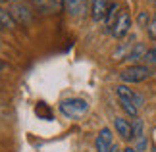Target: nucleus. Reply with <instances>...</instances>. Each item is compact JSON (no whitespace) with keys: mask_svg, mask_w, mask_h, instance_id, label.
Wrapping results in <instances>:
<instances>
[{"mask_svg":"<svg viewBox=\"0 0 156 152\" xmlns=\"http://www.w3.org/2000/svg\"><path fill=\"white\" fill-rule=\"evenodd\" d=\"M0 25H2V29H4V27H8V29L16 27V19H14V16H12L10 10L0 8Z\"/></svg>","mask_w":156,"mask_h":152,"instance_id":"ddd939ff","label":"nucleus"},{"mask_svg":"<svg viewBox=\"0 0 156 152\" xmlns=\"http://www.w3.org/2000/svg\"><path fill=\"white\" fill-rule=\"evenodd\" d=\"M66 8V0H54V10L56 12H62Z\"/></svg>","mask_w":156,"mask_h":152,"instance_id":"4be33fe9","label":"nucleus"},{"mask_svg":"<svg viewBox=\"0 0 156 152\" xmlns=\"http://www.w3.org/2000/svg\"><path fill=\"white\" fill-rule=\"evenodd\" d=\"M10 12H12V16H14L16 23H29V21H31V14H29V10L25 8V6H21V4L12 6Z\"/></svg>","mask_w":156,"mask_h":152,"instance_id":"9b49d317","label":"nucleus"},{"mask_svg":"<svg viewBox=\"0 0 156 152\" xmlns=\"http://www.w3.org/2000/svg\"><path fill=\"white\" fill-rule=\"evenodd\" d=\"M147 35H148L151 41H156V14L152 16V19H151V23H148V27H147Z\"/></svg>","mask_w":156,"mask_h":152,"instance_id":"aec40b11","label":"nucleus"},{"mask_svg":"<svg viewBox=\"0 0 156 152\" xmlns=\"http://www.w3.org/2000/svg\"><path fill=\"white\" fill-rule=\"evenodd\" d=\"M6 68H8V64H6V62H2V60H0V73H2V71H6Z\"/></svg>","mask_w":156,"mask_h":152,"instance_id":"5701e85b","label":"nucleus"},{"mask_svg":"<svg viewBox=\"0 0 156 152\" xmlns=\"http://www.w3.org/2000/svg\"><path fill=\"white\" fill-rule=\"evenodd\" d=\"M112 152H123V150H119V147H118V144H114V150Z\"/></svg>","mask_w":156,"mask_h":152,"instance_id":"393cba45","label":"nucleus"},{"mask_svg":"<svg viewBox=\"0 0 156 152\" xmlns=\"http://www.w3.org/2000/svg\"><path fill=\"white\" fill-rule=\"evenodd\" d=\"M131 31V16L127 14V12H122L118 17V21L114 23V27H112V37L114 39H125L129 35Z\"/></svg>","mask_w":156,"mask_h":152,"instance_id":"20e7f679","label":"nucleus"},{"mask_svg":"<svg viewBox=\"0 0 156 152\" xmlns=\"http://www.w3.org/2000/svg\"><path fill=\"white\" fill-rule=\"evenodd\" d=\"M108 0H91V14L94 21H104V16L108 12Z\"/></svg>","mask_w":156,"mask_h":152,"instance_id":"1a4fd4ad","label":"nucleus"},{"mask_svg":"<svg viewBox=\"0 0 156 152\" xmlns=\"http://www.w3.org/2000/svg\"><path fill=\"white\" fill-rule=\"evenodd\" d=\"M114 135H112V129L110 127H104L100 129V133L94 139V148L97 152H112L114 150Z\"/></svg>","mask_w":156,"mask_h":152,"instance_id":"39448f33","label":"nucleus"},{"mask_svg":"<svg viewBox=\"0 0 156 152\" xmlns=\"http://www.w3.org/2000/svg\"><path fill=\"white\" fill-rule=\"evenodd\" d=\"M33 6L41 14H52V12H56L54 10V0H33Z\"/></svg>","mask_w":156,"mask_h":152,"instance_id":"4468645a","label":"nucleus"},{"mask_svg":"<svg viewBox=\"0 0 156 152\" xmlns=\"http://www.w3.org/2000/svg\"><path fill=\"white\" fill-rule=\"evenodd\" d=\"M147 44L145 42H135V46L131 48V52L127 54V58H125V62H127L129 65H139L141 60H145L147 56Z\"/></svg>","mask_w":156,"mask_h":152,"instance_id":"0eeeda50","label":"nucleus"},{"mask_svg":"<svg viewBox=\"0 0 156 152\" xmlns=\"http://www.w3.org/2000/svg\"><path fill=\"white\" fill-rule=\"evenodd\" d=\"M151 14L148 12H139V16H137V25H139L141 29H147L148 27V23H151Z\"/></svg>","mask_w":156,"mask_h":152,"instance_id":"a211bd4d","label":"nucleus"},{"mask_svg":"<svg viewBox=\"0 0 156 152\" xmlns=\"http://www.w3.org/2000/svg\"><path fill=\"white\" fill-rule=\"evenodd\" d=\"M133 41H135V37L131 35V37L125 41V42H122V44H119V48H118L116 52H114V60H116V62H119V60H125V58H127V54L131 52V48L135 46V42H133Z\"/></svg>","mask_w":156,"mask_h":152,"instance_id":"f8f14e48","label":"nucleus"},{"mask_svg":"<svg viewBox=\"0 0 156 152\" xmlns=\"http://www.w3.org/2000/svg\"><path fill=\"white\" fill-rule=\"evenodd\" d=\"M0 2H20V0H0Z\"/></svg>","mask_w":156,"mask_h":152,"instance_id":"a878e982","label":"nucleus"},{"mask_svg":"<svg viewBox=\"0 0 156 152\" xmlns=\"http://www.w3.org/2000/svg\"><path fill=\"white\" fill-rule=\"evenodd\" d=\"M133 141H135V148L139 150V152H145V150L148 148V141H147V135H141V137L133 139Z\"/></svg>","mask_w":156,"mask_h":152,"instance_id":"6ab92c4d","label":"nucleus"},{"mask_svg":"<svg viewBox=\"0 0 156 152\" xmlns=\"http://www.w3.org/2000/svg\"><path fill=\"white\" fill-rule=\"evenodd\" d=\"M35 114L39 115L41 119H52V114H50V108L44 104V102H39L37 106H35Z\"/></svg>","mask_w":156,"mask_h":152,"instance_id":"dca6fc26","label":"nucleus"},{"mask_svg":"<svg viewBox=\"0 0 156 152\" xmlns=\"http://www.w3.org/2000/svg\"><path fill=\"white\" fill-rule=\"evenodd\" d=\"M152 68L148 64H139V65H127L123 71H119V81L123 85H135L143 83L148 77H152Z\"/></svg>","mask_w":156,"mask_h":152,"instance_id":"f257e3e1","label":"nucleus"},{"mask_svg":"<svg viewBox=\"0 0 156 152\" xmlns=\"http://www.w3.org/2000/svg\"><path fill=\"white\" fill-rule=\"evenodd\" d=\"M131 127H133V139L141 137V135H145V131H143V127H145V123H143V119L135 118L133 121H131Z\"/></svg>","mask_w":156,"mask_h":152,"instance_id":"f3484780","label":"nucleus"},{"mask_svg":"<svg viewBox=\"0 0 156 152\" xmlns=\"http://www.w3.org/2000/svg\"><path fill=\"white\" fill-rule=\"evenodd\" d=\"M148 2H152V4H156V0H148Z\"/></svg>","mask_w":156,"mask_h":152,"instance_id":"bb28decb","label":"nucleus"},{"mask_svg":"<svg viewBox=\"0 0 156 152\" xmlns=\"http://www.w3.org/2000/svg\"><path fill=\"white\" fill-rule=\"evenodd\" d=\"M0 29H2V25H0Z\"/></svg>","mask_w":156,"mask_h":152,"instance_id":"c85d7f7f","label":"nucleus"},{"mask_svg":"<svg viewBox=\"0 0 156 152\" xmlns=\"http://www.w3.org/2000/svg\"><path fill=\"white\" fill-rule=\"evenodd\" d=\"M66 10L71 17H79L87 14V0H66Z\"/></svg>","mask_w":156,"mask_h":152,"instance_id":"6e6552de","label":"nucleus"},{"mask_svg":"<svg viewBox=\"0 0 156 152\" xmlns=\"http://www.w3.org/2000/svg\"><path fill=\"white\" fill-rule=\"evenodd\" d=\"M119 108L129 115L131 119H135V118H139V108H137L133 102H129V100H119Z\"/></svg>","mask_w":156,"mask_h":152,"instance_id":"2eb2a0df","label":"nucleus"},{"mask_svg":"<svg viewBox=\"0 0 156 152\" xmlns=\"http://www.w3.org/2000/svg\"><path fill=\"white\" fill-rule=\"evenodd\" d=\"M145 62H147L148 65H156V44H154L152 48H148V50H147Z\"/></svg>","mask_w":156,"mask_h":152,"instance_id":"412c9836","label":"nucleus"},{"mask_svg":"<svg viewBox=\"0 0 156 152\" xmlns=\"http://www.w3.org/2000/svg\"><path fill=\"white\" fill-rule=\"evenodd\" d=\"M123 152H139V150H137L135 147H125V148H123Z\"/></svg>","mask_w":156,"mask_h":152,"instance_id":"b1692460","label":"nucleus"},{"mask_svg":"<svg viewBox=\"0 0 156 152\" xmlns=\"http://www.w3.org/2000/svg\"><path fill=\"white\" fill-rule=\"evenodd\" d=\"M89 110V102L83 98H69V100H62L60 102V112L66 118H79Z\"/></svg>","mask_w":156,"mask_h":152,"instance_id":"f03ea898","label":"nucleus"},{"mask_svg":"<svg viewBox=\"0 0 156 152\" xmlns=\"http://www.w3.org/2000/svg\"><path fill=\"white\" fill-rule=\"evenodd\" d=\"M152 152H156V148H154V150H152Z\"/></svg>","mask_w":156,"mask_h":152,"instance_id":"cd10ccee","label":"nucleus"},{"mask_svg":"<svg viewBox=\"0 0 156 152\" xmlns=\"http://www.w3.org/2000/svg\"><path fill=\"white\" fill-rule=\"evenodd\" d=\"M119 4L118 2H110V6H108V12H106V16H104V29H108V31H112V27H114V23L118 21V17H119Z\"/></svg>","mask_w":156,"mask_h":152,"instance_id":"9d476101","label":"nucleus"},{"mask_svg":"<svg viewBox=\"0 0 156 152\" xmlns=\"http://www.w3.org/2000/svg\"><path fill=\"white\" fill-rule=\"evenodd\" d=\"M116 94H118V100H129V102H133L137 108L145 106V96L139 94V93H135L129 85H118V87H116Z\"/></svg>","mask_w":156,"mask_h":152,"instance_id":"7ed1b4c3","label":"nucleus"},{"mask_svg":"<svg viewBox=\"0 0 156 152\" xmlns=\"http://www.w3.org/2000/svg\"><path fill=\"white\" fill-rule=\"evenodd\" d=\"M114 129H116V133L123 139V141H133V127H131L129 119L122 118V115L114 118Z\"/></svg>","mask_w":156,"mask_h":152,"instance_id":"423d86ee","label":"nucleus"}]
</instances>
